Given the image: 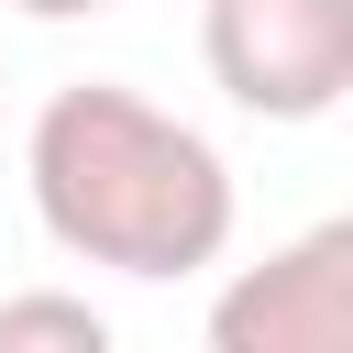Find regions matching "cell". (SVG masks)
Here are the masks:
<instances>
[{"label":"cell","instance_id":"obj_4","mask_svg":"<svg viewBox=\"0 0 353 353\" xmlns=\"http://www.w3.org/2000/svg\"><path fill=\"white\" fill-rule=\"evenodd\" d=\"M0 353H121V342L77 287H11L0 298Z\"/></svg>","mask_w":353,"mask_h":353},{"label":"cell","instance_id":"obj_5","mask_svg":"<svg viewBox=\"0 0 353 353\" xmlns=\"http://www.w3.org/2000/svg\"><path fill=\"white\" fill-rule=\"evenodd\" d=\"M11 11H33V22H88V11H110V0H11Z\"/></svg>","mask_w":353,"mask_h":353},{"label":"cell","instance_id":"obj_3","mask_svg":"<svg viewBox=\"0 0 353 353\" xmlns=\"http://www.w3.org/2000/svg\"><path fill=\"white\" fill-rule=\"evenodd\" d=\"M210 353H353V221H309L210 298Z\"/></svg>","mask_w":353,"mask_h":353},{"label":"cell","instance_id":"obj_2","mask_svg":"<svg viewBox=\"0 0 353 353\" xmlns=\"http://www.w3.org/2000/svg\"><path fill=\"white\" fill-rule=\"evenodd\" d=\"M210 77L254 121H331L353 88V0H210Z\"/></svg>","mask_w":353,"mask_h":353},{"label":"cell","instance_id":"obj_1","mask_svg":"<svg viewBox=\"0 0 353 353\" xmlns=\"http://www.w3.org/2000/svg\"><path fill=\"white\" fill-rule=\"evenodd\" d=\"M22 176H33V221L77 265L176 287V276H199V265L232 254V165H221V143L199 121L154 110L121 77L55 88L33 110Z\"/></svg>","mask_w":353,"mask_h":353}]
</instances>
